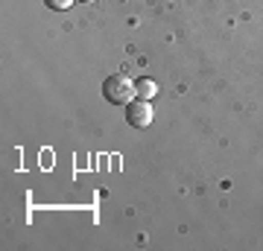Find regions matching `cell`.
<instances>
[{
  "label": "cell",
  "mask_w": 263,
  "mask_h": 251,
  "mask_svg": "<svg viewBox=\"0 0 263 251\" xmlns=\"http://www.w3.org/2000/svg\"><path fill=\"white\" fill-rule=\"evenodd\" d=\"M135 93H138V100H152L158 93V85L152 82V79H138L135 82Z\"/></svg>",
  "instance_id": "3"
},
{
  "label": "cell",
  "mask_w": 263,
  "mask_h": 251,
  "mask_svg": "<svg viewBox=\"0 0 263 251\" xmlns=\"http://www.w3.org/2000/svg\"><path fill=\"white\" fill-rule=\"evenodd\" d=\"M152 108H149V100H132L129 105H126V120H129V126H135V129H146L152 123Z\"/></svg>",
  "instance_id": "2"
},
{
  "label": "cell",
  "mask_w": 263,
  "mask_h": 251,
  "mask_svg": "<svg viewBox=\"0 0 263 251\" xmlns=\"http://www.w3.org/2000/svg\"><path fill=\"white\" fill-rule=\"evenodd\" d=\"M103 96L111 105H129L132 100H138V93H135V82H132L129 76H123V73H114V76L105 79V82H103Z\"/></svg>",
  "instance_id": "1"
},
{
  "label": "cell",
  "mask_w": 263,
  "mask_h": 251,
  "mask_svg": "<svg viewBox=\"0 0 263 251\" xmlns=\"http://www.w3.org/2000/svg\"><path fill=\"white\" fill-rule=\"evenodd\" d=\"M79 3H94V0H79Z\"/></svg>",
  "instance_id": "5"
},
{
  "label": "cell",
  "mask_w": 263,
  "mask_h": 251,
  "mask_svg": "<svg viewBox=\"0 0 263 251\" xmlns=\"http://www.w3.org/2000/svg\"><path fill=\"white\" fill-rule=\"evenodd\" d=\"M50 9H70L73 6V0H44Z\"/></svg>",
  "instance_id": "4"
}]
</instances>
